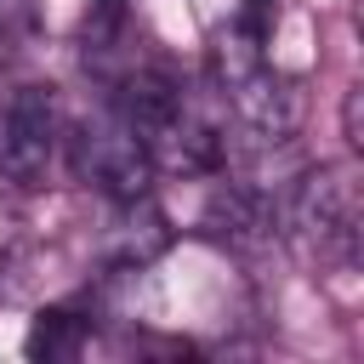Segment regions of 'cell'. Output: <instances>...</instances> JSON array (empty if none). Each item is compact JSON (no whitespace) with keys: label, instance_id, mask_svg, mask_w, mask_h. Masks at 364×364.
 I'll list each match as a JSON object with an SVG mask.
<instances>
[{"label":"cell","instance_id":"cell-8","mask_svg":"<svg viewBox=\"0 0 364 364\" xmlns=\"http://www.w3.org/2000/svg\"><path fill=\"white\" fill-rule=\"evenodd\" d=\"M91 336V318L80 307H40L28 336H23V353L28 358H74Z\"/></svg>","mask_w":364,"mask_h":364},{"label":"cell","instance_id":"cell-6","mask_svg":"<svg viewBox=\"0 0 364 364\" xmlns=\"http://www.w3.org/2000/svg\"><path fill=\"white\" fill-rule=\"evenodd\" d=\"M171 216L154 205V193H136V199H119L114 216H108V233H102V256L114 273H148L165 250H171Z\"/></svg>","mask_w":364,"mask_h":364},{"label":"cell","instance_id":"cell-1","mask_svg":"<svg viewBox=\"0 0 364 364\" xmlns=\"http://www.w3.org/2000/svg\"><path fill=\"white\" fill-rule=\"evenodd\" d=\"M279 222L290 228V239H296L318 267L353 262V250H358V222H364V205H358V165H353V159L301 165V171L290 176V188H284Z\"/></svg>","mask_w":364,"mask_h":364},{"label":"cell","instance_id":"cell-7","mask_svg":"<svg viewBox=\"0 0 364 364\" xmlns=\"http://www.w3.org/2000/svg\"><path fill=\"white\" fill-rule=\"evenodd\" d=\"M142 142H148L154 171H176V176H216V171H222V159H228L222 131H216L210 119H199L188 102H182L165 125H154Z\"/></svg>","mask_w":364,"mask_h":364},{"label":"cell","instance_id":"cell-9","mask_svg":"<svg viewBox=\"0 0 364 364\" xmlns=\"http://www.w3.org/2000/svg\"><path fill=\"white\" fill-rule=\"evenodd\" d=\"M233 28H239L250 46H267L273 28H279V0H245L239 17H233Z\"/></svg>","mask_w":364,"mask_h":364},{"label":"cell","instance_id":"cell-3","mask_svg":"<svg viewBox=\"0 0 364 364\" xmlns=\"http://www.w3.org/2000/svg\"><path fill=\"white\" fill-rule=\"evenodd\" d=\"M57 97L51 85H17L0 108V182L40 188L57 154Z\"/></svg>","mask_w":364,"mask_h":364},{"label":"cell","instance_id":"cell-5","mask_svg":"<svg viewBox=\"0 0 364 364\" xmlns=\"http://www.w3.org/2000/svg\"><path fill=\"white\" fill-rule=\"evenodd\" d=\"M199 233L216 245H262L279 233V193L256 182H216L199 210Z\"/></svg>","mask_w":364,"mask_h":364},{"label":"cell","instance_id":"cell-2","mask_svg":"<svg viewBox=\"0 0 364 364\" xmlns=\"http://www.w3.org/2000/svg\"><path fill=\"white\" fill-rule=\"evenodd\" d=\"M74 176H85L97 193H108L114 205L119 199H136L154 188V159H148V142L108 108L85 125H74Z\"/></svg>","mask_w":364,"mask_h":364},{"label":"cell","instance_id":"cell-4","mask_svg":"<svg viewBox=\"0 0 364 364\" xmlns=\"http://www.w3.org/2000/svg\"><path fill=\"white\" fill-rule=\"evenodd\" d=\"M222 97L233 102V119L245 125L250 142H296L301 114H307L301 80H296V74H279V68H267V63L245 68L239 80H228Z\"/></svg>","mask_w":364,"mask_h":364},{"label":"cell","instance_id":"cell-10","mask_svg":"<svg viewBox=\"0 0 364 364\" xmlns=\"http://www.w3.org/2000/svg\"><path fill=\"white\" fill-rule=\"evenodd\" d=\"M341 136L353 154L364 148V85H347V97H341Z\"/></svg>","mask_w":364,"mask_h":364}]
</instances>
